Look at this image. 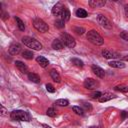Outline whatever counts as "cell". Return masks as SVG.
<instances>
[{"label": "cell", "mask_w": 128, "mask_h": 128, "mask_svg": "<svg viewBox=\"0 0 128 128\" xmlns=\"http://www.w3.org/2000/svg\"><path fill=\"white\" fill-rule=\"evenodd\" d=\"M55 104L58 106H67L69 104V101L67 99H58L55 101Z\"/></svg>", "instance_id": "obj_25"}, {"label": "cell", "mask_w": 128, "mask_h": 128, "mask_svg": "<svg viewBox=\"0 0 128 128\" xmlns=\"http://www.w3.org/2000/svg\"><path fill=\"white\" fill-rule=\"evenodd\" d=\"M42 126H43V127H45V128H51L50 126H48V125H46V124H43Z\"/></svg>", "instance_id": "obj_38"}, {"label": "cell", "mask_w": 128, "mask_h": 128, "mask_svg": "<svg viewBox=\"0 0 128 128\" xmlns=\"http://www.w3.org/2000/svg\"><path fill=\"white\" fill-rule=\"evenodd\" d=\"M54 25H55V27H57V28H59V29L64 28V26H65V21H63L62 19H57V20L55 21Z\"/></svg>", "instance_id": "obj_26"}, {"label": "cell", "mask_w": 128, "mask_h": 128, "mask_svg": "<svg viewBox=\"0 0 128 128\" xmlns=\"http://www.w3.org/2000/svg\"><path fill=\"white\" fill-rule=\"evenodd\" d=\"M50 76H51V78L53 79V81H55V82H57V83H60V82H61V77H60L59 73H58L55 69L50 70Z\"/></svg>", "instance_id": "obj_19"}, {"label": "cell", "mask_w": 128, "mask_h": 128, "mask_svg": "<svg viewBox=\"0 0 128 128\" xmlns=\"http://www.w3.org/2000/svg\"><path fill=\"white\" fill-rule=\"evenodd\" d=\"M114 89H115V90H117V91L123 92V93L128 92V86H126V85H118V86H116Z\"/></svg>", "instance_id": "obj_27"}, {"label": "cell", "mask_w": 128, "mask_h": 128, "mask_svg": "<svg viewBox=\"0 0 128 128\" xmlns=\"http://www.w3.org/2000/svg\"><path fill=\"white\" fill-rule=\"evenodd\" d=\"M102 56L106 59H115L117 57H119V54L114 52V51H111V50H108V49H104L102 50Z\"/></svg>", "instance_id": "obj_8"}, {"label": "cell", "mask_w": 128, "mask_h": 128, "mask_svg": "<svg viewBox=\"0 0 128 128\" xmlns=\"http://www.w3.org/2000/svg\"><path fill=\"white\" fill-rule=\"evenodd\" d=\"M89 128H100V127H98V126H90Z\"/></svg>", "instance_id": "obj_39"}, {"label": "cell", "mask_w": 128, "mask_h": 128, "mask_svg": "<svg viewBox=\"0 0 128 128\" xmlns=\"http://www.w3.org/2000/svg\"><path fill=\"white\" fill-rule=\"evenodd\" d=\"M22 57H24L25 59L31 60V59H33L34 55H33V52L32 51H30V50H24L22 52Z\"/></svg>", "instance_id": "obj_21"}, {"label": "cell", "mask_w": 128, "mask_h": 128, "mask_svg": "<svg viewBox=\"0 0 128 128\" xmlns=\"http://www.w3.org/2000/svg\"><path fill=\"white\" fill-rule=\"evenodd\" d=\"M1 18H2V20H6L7 18H9V14L8 13H6V12H3V11H1Z\"/></svg>", "instance_id": "obj_34"}, {"label": "cell", "mask_w": 128, "mask_h": 128, "mask_svg": "<svg viewBox=\"0 0 128 128\" xmlns=\"http://www.w3.org/2000/svg\"><path fill=\"white\" fill-rule=\"evenodd\" d=\"M28 79L30 80V81H32V82H34V83H40V77H39V75H37L36 73H28Z\"/></svg>", "instance_id": "obj_20"}, {"label": "cell", "mask_w": 128, "mask_h": 128, "mask_svg": "<svg viewBox=\"0 0 128 128\" xmlns=\"http://www.w3.org/2000/svg\"><path fill=\"white\" fill-rule=\"evenodd\" d=\"M120 37H121L122 39H124V40L128 41V32H126V31H123V32L120 34Z\"/></svg>", "instance_id": "obj_33"}, {"label": "cell", "mask_w": 128, "mask_h": 128, "mask_svg": "<svg viewBox=\"0 0 128 128\" xmlns=\"http://www.w3.org/2000/svg\"><path fill=\"white\" fill-rule=\"evenodd\" d=\"M91 69H92V72H93L97 77H99V78H104L105 72H104V70H103L101 67H99V66H97V65L94 64V65H92Z\"/></svg>", "instance_id": "obj_10"}, {"label": "cell", "mask_w": 128, "mask_h": 128, "mask_svg": "<svg viewBox=\"0 0 128 128\" xmlns=\"http://www.w3.org/2000/svg\"><path fill=\"white\" fill-rule=\"evenodd\" d=\"M83 107L85 109H87V110H91L92 109V107H91V105L89 103H83Z\"/></svg>", "instance_id": "obj_35"}, {"label": "cell", "mask_w": 128, "mask_h": 128, "mask_svg": "<svg viewBox=\"0 0 128 128\" xmlns=\"http://www.w3.org/2000/svg\"><path fill=\"white\" fill-rule=\"evenodd\" d=\"M33 26L34 28L39 31V32H47L49 30V26L48 24H46L42 19L40 18H35L33 20Z\"/></svg>", "instance_id": "obj_5"}, {"label": "cell", "mask_w": 128, "mask_h": 128, "mask_svg": "<svg viewBox=\"0 0 128 128\" xmlns=\"http://www.w3.org/2000/svg\"><path fill=\"white\" fill-rule=\"evenodd\" d=\"M83 85L88 90H94V89H96L99 86V83H98V81H96L93 78H87V79L84 80Z\"/></svg>", "instance_id": "obj_7"}, {"label": "cell", "mask_w": 128, "mask_h": 128, "mask_svg": "<svg viewBox=\"0 0 128 128\" xmlns=\"http://www.w3.org/2000/svg\"><path fill=\"white\" fill-rule=\"evenodd\" d=\"M88 4L92 8H100V7H103L106 4V1L105 0H90L88 2Z\"/></svg>", "instance_id": "obj_13"}, {"label": "cell", "mask_w": 128, "mask_h": 128, "mask_svg": "<svg viewBox=\"0 0 128 128\" xmlns=\"http://www.w3.org/2000/svg\"><path fill=\"white\" fill-rule=\"evenodd\" d=\"M51 46H52V48L54 50H61L64 47V44L62 43V41L60 39H54L52 44H51Z\"/></svg>", "instance_id": "obj_16"}, {"label": "cell", "mask_w": 128, "mask_h": 128, "mask_svg": "<svg viewBox=\"0 0 128 128\" xmlns=\"http://www.w3.org/2000/svg\"><path fill=\"white\" fill-rule=\"evenodd\" d=\"M114 98H116V95H115V94L106 92V93L102 94L98 100H99V102L103 103V102H107V101H109V100H111V99H114Z\"/></svg>", "instance_id": "obj_12"}, {"label": "cell", "mask_w": 128, "mask_h": 128, "mask_svg": "<svg viewBox=\"0 0 128 128\" xmlns=\"http://www.w3.org/2000/svg\"><path fill=\"white\" fill-rule=\"evenodd\" d=\"M10 117L12 120H16V121H30V119H31L29 113L22 111V110L12 111L10 114Z\"/></svg>", "instance_id": "obj_3"}, {"label": "cell", "mask_w": 128, "mask_h": 128, "mask_svg": "<svg viewBox=\"0 0 128 128\" xmlns=\"http://www.w3.org/2000/svg\"><path fill=\"white\" fill-rule=\"evenodd\" d=\"M46 90L50 93H54L55 92V88L51 85V84H46Z\"/></svg>", "instance_id": "obj_32"}, {"label": "cell", "mask_w": 128, "mask_h": 128, "mask_svg": "<svg viewBox=\"0 0 128 128\" xmlns=\"http://www.w3.org/2000/svg\"><path fill=\"white\" fill-rule=\"evenodd\" d=\"M5 114H6V109H5V107L2 105V106H1V115L3 116V115H5Z\"/></svg>", "instance_id": "obj_36"}, {"label": "cell", "mask_w": 128, "mask_h": 128, "mask_svg": "<svg viewBox=\"0 0 128 128\" xmlns=\"http://www.w3.org/2000/svg\"><path fill=\"white\" fill-rule=\"evenodd\" d=\"M20 51H21V45L19 43H17V42L12 43L9 46V53L11 55H17V54L20 53Z\"/></svg>", "instance_id": "obj_9"}, {"label": "cell", "mask_w": 128, "mask_h": 128, "mask_svg": "<svg viewBox=\"0 0 128 128\" xmlns=\"http://www.w3.org/2000/svg\"><path fill=\"white\" fill-rule=\"evenodd\" d=\"M101 95H102L101 92H99V91H95V92H93V93L91 94V97H92L93 99H99Z\"/></svg>", "instance_id": "obj_31"}, {"label": "cell", "mask_w": 128, "mask_h": 128, "mask_svg": "<svg viewBox=\"0 0 128 128\" xmlns=\"http://www.w3.org/2000/svg\"><path fill=\"white\" fill-rule=\"evenodd\" d=\"M72 109H73V111L77 114V115H80V116H82L83 114H84V112H83V109L80 107V106H73L72 107Z\"/></svg>", "instance_id": "obj_28"}, {"label": "cell", "mask_w": 128, "mask_h": 128, "mask_svg": "<svg viewBox=\"0 0 128 128\" xmlns=\"http://www.w3.org/2000/svg\"><path fill=\"white\" fill-rule=\"evenodd\" d=\"M15 21H16V23H17V26H18L19 30H20V31H24V30H25V25H24L23 21H22L19 17H15Z\"/></svg>", "instance_id": "obj_23"}, {"label": "cell", "mask_w": 128, "mask_h": 128, "mask_svg": "<svg viewBox=\"0 0 128 128\" xmlns=\"http://www.w3.org/2000/svg\"><path fill=\"white\" fill-rule=\"evenodd\" d=\"M22 42L28 48H31L33 50H41L42 49V44L39 41H37L35 38L29 37V36H24L22 38Z\"/></svg>", "instance_id": "obj_2"}, {"label": "cell", "mask_w": 128, "mask_h": 128, "mask_svg": "<svg viewBox=\"0 0 128 128\" xmlns=\"http://www.w3.org/2000/svg\"><path fill=\"white\" fill-rule=\"evenodd\" d=\"M96 20H97L98 24H100L105 29H109V30L112 29V23L106 16H104L102 14H98L97 17H96Z\"/></svg>", "instance_id": "obj_6"}, {"label": "cell", "mask_w": 128, "mask_h": 128, "mask_svg": "<svg viewBox=\"0 0 128 128\" xmlns=\"http://www.w3.org/2000/svg\"><path fill=\"white\" fill-rule=\"evenodd\" d=\"M63 9H64L63 4L61 2H58V3H56L53 6V8H52V14L55 15V16H60V14H61V12H62Z\"/></svg>", "instance_id": "obj_11"}, {"label": "cell", "mask_w": 128, "mask_h": 128, "mask_svg": "<svg viewBox=\"0 0 128 128\" xmlns=\"http://www.w3.org/2000/svg\"><path fill=\"white\" fill-rule=\"evenodd\" d=\"M87 12H86V10H84V9H82V8H78L77 10H76V16L77 17H80V18H85V17H87Z\"/></svg>", "instance_id": "obj_22"}, {"label": "cell", "mask_w": 128, "mask_h": 128, "mask_svg": "<svg viewBox=\"0 0 128 128\" xmlns=\"http://www.w3.org/2000/svg\"><path fill=\"white\" fill-rule=\"evenodd\" d=\"M15 66H16V68H17L20 72H22V73H27V72H28L27 66H26L22 61H19V60L15 61Z\"/></svg>", "instance_id": "obj_14"}, {"label": "cell", "mask_w": 128, "mask_h": 128, "mask_svg": "<svg viewBox=\"0 0 128 128\" xmlns=\"http://www.w3.org/2000/svg\"><path fill=\"white\" fill-rule=\"evenodd\" d=\"M87 39L89 42L96 46H101L104 43V39L96 30H90L87 32Z\"/></svg>", "instance_id": "obj_1"}, {"label": "cell", "mask_w": 128, "mask_h": 128, "mask_svg": "<svg viewBox=\"0 0 128 128\" xmlns=\"http://www.w3.org/2000/svg\"><path fill=\"white\" fill-rule=\"evenodd\" d=\"M46 114H47L49 117H55L57 113H56V110H55L53 107H51V108H48V109H47Z\"/></svg>", "instance_id": "obj_29"}, {"label": "cell", "mask_w": 128, "mask_h": 128, "mask_svg": "<svg viewBox=\"0 0 128 128\" xmlns=\"http://www.w3.org/2000/svg\"><path fill=\"white\" fill-rule=\"evenodd\" d=\"M124 11H125V14H126V16L128 17V6H125V8H124Z\"/></svg>", "instance_id": "obj_37"}, {"label": "cell", "mask_w": 128, "mask_h": 128, "mask_svg": "<svg viewBox=\"0 0 128 128\" xmlns=\"http://www.w3.org/2000/svg\"><path fill=\"white\" fill-rule=\"evenodd\" d=\"M108 64H109V66L112 67V68H118V69H120V68H124V67H125V63H124V62H122V61H117V60H112V61H110Z\"/></svg>", "instance_id": "obj_15"}, {"label": "cell", "mask_w": 128, "mask_h": 128, "mask_svg": "<svg viewBox=\"0 0 128 128\" xmlns=\"http://www.w3.org/2000/svg\"><path fill=\"white\" fill-rule=\"evenodd\" d=\"M60 19H62L63 21H68L70 19V11L66 7H64V9L62 10L60 14Z\"/></svg>", "instance_id": "obj_18"}, {"label": "cell", "mask_w": 128, "mask_h": 128, "mask_svg": "<svg viewBox=\"0 0 128 128\" xmlns=\"http://www.w3.org/2000/svg\"><path fill=\"white\" fill-rule=\"evenodd\" d=\"M36 61H37V63H38L41 67H43V68H45V67H47V66L49 65L48 59L45 58V57H43V56H38V57L36 58Z\"/></svg>", "instance_id": "obj_17"}, {"label": "cell", "mask_w": 128, "mask_h": 128, "mask_svg": "<svg viewBox=\"0 0 128 128\" xmlns=\"http://www.w3.org/2000/svg\"><path fill=\"white\" fill-rule=\"evenodd\" d=\"M73 31L76 32L78 35H82V34H84L85 29H84L83 27H74V28H73Z\"/></svg>", "instance_id": "obj_30"}, {"label": "cell", "mask_w": 128, "mask_h": 128, "mask_svg": "<svg viewBox=\"0 0 128 128\" xmlns=\"http://www.w3.org/2000/svg\"><path fill=\"white\" fill-rule=\"evenodd\" d=\"M125 115H126V114H125V113H124V112H123V113H122V117H123V118H124V117H125Z\"/></svg>", "instance_id": "obj_40"}, {"label": "cell", "mask_w": 128, "mask_h": 128, "mask_svg": "<svg viewBox=\"0 0 128 128\" xmlns=\"http://www.w3.org/2000/svg\"><path fill=\"white\" fill-rule=\"evenodd\" d=\"M60 40L62 41V43L65 45V46H67L68 48H74L75 47V45H76V42H75V39L70 35V34H68V33H61V35H60Z\"/></svg>", "instance_id": "obj_4"}, {"label": "cell", "mask_w": 128, "mask_h": 128, "mask_svg": "<svg viewBox=\"0 0 128 128\" xmlns=\"http://www.w3.org/2000/svg\"><path fill=\"white\" fill-rule=\"evenodd\" d=\"M71 62H72V64H74L75 66H77V67H79V68H82L83 67V61L82 60H80V59H78V58H72L71 59Z\"/></svg>", "instance_id": "obj_24"}]
</instances>
